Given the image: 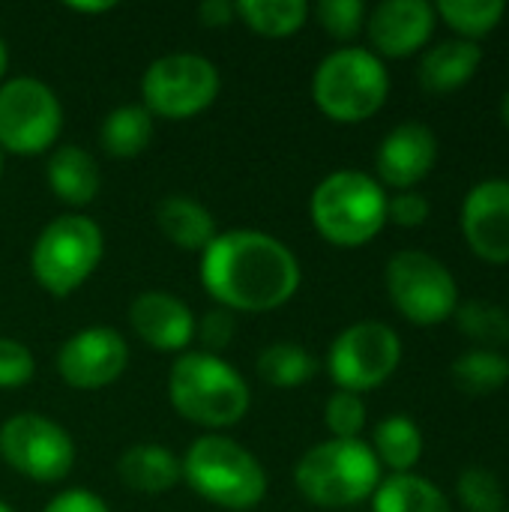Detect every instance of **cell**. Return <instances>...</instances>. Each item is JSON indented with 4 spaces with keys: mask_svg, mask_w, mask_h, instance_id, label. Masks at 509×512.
I'll return each instance as SVG.
<instances>
[{
    "mask_svg": "<svg viewBox=\"0 0 509 512\" xmlns=\"http://www.w3.org/2000/svg\"><path fill=\"white\" fill-rule=\"evenodd\" d=\"M456 495L468 512H504V504H507L498 474L480 465H471L459 474Z\"/></svg>",
    "mask_w": 509,
    "mask_h": 512,
    "instance_id": "obj_30",
    "label": "cell"
},
{
    "mask_svg": "<svg viewBox=\"0 0 509 512\" xmlns=\"http://www.w3.org/2000/svg\"><path fill=\"white\" fill-rule=\"evenodd\" d=\"M63 129V105L57 93L30 75L0 84V150L15 156H39L51 150Z\"/></svg>",
    "mask_w": 509,
    "mask_h": 512,
    "instance_id": "obj_11",
    "label": "cell"
},
{
    "mask_svg": "<svg viewBox=\"0 0 509 512\" xmlns=\"http://www.w3.org/2000/svg\"><path fill=\"white\" fill-rule=\"evenodd\" d=\"M195 333L204 345L207 354H219L231 345V336H234V312L216 306L210 309L198 324H195Z\"/></svg>",
    "mask_w": 509,
    "mask_h": 512,
    "instance_id": "obj_34",
    "label": "cell"
},
{
    "mask_svg": "<svg viewBox=\"0 0 509 512\" xmlns=\"http://www.w3.org/2000/svg\"><path fill=\"white\" fill-rule=\"evenodd\" d=\"M501 120H504V126L509 129V90L504 93V99H501Z\"/></svg>",
    "mask_w": 509,
    "mask_h": 512,
    "instance_id": "obj_40",
    "label": "cell"
},
{
    "mask_svg": "<svg viewBox=\"0 0 509 512\" xmlns=\"http://www.w3.org/2000/svg\"><path fill=\"white\" fill-rule=\"evenodd\" d=\"M453 384L468 396H489L509 384V357L489 348H471L450 366Z\"/></svg>",
    "mask_w": 509,
    "mask_h": 512,
    "instance_id": "obj_27",
    "label": "cell"
},
{
    "mask_svg": "<svg viewBox=\"0 0 509 512\" xmlns=\"http://www.w3.org/2000/svg\"><path fill=\"white\" fill-rule=\"evenodd\" d=\"M384 282L390 303L402 312V318L420 327H435L453 318L459 306L456 276L447 270L444 261L420 249L396 252L387 261Z\"/></svg>",
    "mask_w": 509,
    "mask_h": 512,
    "instance_id": "obj_9",
    "label": "cell"
},
{
    "mask_svg": "<svg viewBox=\"0 0 509 512\" xmlns=\"http://www.w3.org/2000/svg\"><path fill=\"white\" fill-rule=\"evenodd\" d=\"M429 198L408 189V192H396L393 198H387V222H396L402 228H417L429 219Z\"/></svg>",
    "mask_w": 509,
    "mask_h": 512,
    "instance_id": "obj_35",
    "label": "cell"
},
{
    "mask_svg": "<svg viewBox=\"0 0 509 512\" xmlns=\"http://www.w3.org/2000/svg\"><path fill=\"white\" fill-rule=\"evenodd\" d=\"M168 399L183 420L201 429H231L252 405L246 378L207 351H186L171 363Z\"/></svg>",
    "mask_w": 509,
    "mask_h": 512,
    "instance_id": "obj_2",
    "label": "cell"
},
{
    "mask_svg": "<svg viewBox=\"0 0 509 512\" xmlns=\"http://www.w3.org/2000/svg\"><path fill=\"white\" fill-rule=\"evenodd\" d=\"M117 477L138 495H162L183 483V465L180 456L162 444H135L120 453Z\"/></svg>",
    "mask_w": 509,
    "mask_h": 512,
    "instance_id": "obj_19",
    "label": "cell"
},
{
    "mask_svg": "<svg viewBox=\"0 0 509 512\" xmlns=\"http://www.w3.org/2000/svg\"><path fill=\"white\" fill-rule=\"evenodd\" d=\"M258 378L276 390H297L303 384H309L318 372V360L303 348V345H294V342H276V345H267L261 354H258Z\"/></svg>",
    "mask_w": 509,
    "mask_h": 512,
    "instance_id": "obj_26",
    "label": "cell"
},
{
    "mask_svg": "<svg viewBox=\"0 0 509 512\" xmlns=\"http://www.w3.org/2000/svg\"><path fill=\"white\" fill-rule=\"evenodd\" d=\"M435 15L444 18L459 39H471L477 42L480 36L492 33L501 18L507 15V3L504 0H441L435 3Z\"/></svg>",
    "mask_w": 509,
    "mask_h": 512,
    "instance_id": "obj_29",
    "label": "cell"
},
{
    "mask_svg": "<svg viewBox=\"0 0 509 512\" xmlns=\"http://www.w3.org/2000/svg\"><path fill=\"white\" fill-rule=\"evenodd\" d=\"M381 480V462L363 438L321 441L294 465L297 492L321 510L357 507L375 495Z\"/></svg>",
    "mask_w": 509,
    "mask_h": 512,
    "instance_id": "obj_4",
    "label": "cell"
},
{
    "mask_svg": "<svg viewBox=\"0 0 509 512\" xmlns=\"http://www.w3.org/2000/svg\"><path fill=\"white\" fill-rule=\"evenodd\" d=\"M159 231L186 252H204L216 240V219L213 213L186 195H168L156 207Z\"/></svg>",
    "mask_w": 509,
    "mask_h": 512,
    "instance_id": "obj_21",
    "label": "cell"
},
{
    "mask_svg": "<svg viewBox=\"0 0 509 512\" xmlns=\"http://www.w3.org/2000/svg\"><path fill=\"white\" fill-rule=\"evenodd\" d=\"M399 363L402 339L384 321H357L345 327L327 351V372L336 390L357 396L387 384Z\"/></svg>",
    "mask_w": 509,
    "mask_h": 512,
    "instance_id": "obj_10",
    "label": "cell"
},
{
    "mask_svg": "<svg viewBox=\"0 0 509 512\" xmlns=\"http://www.w3.org/2000/svg\"><path fill=\"white\" fill-rule=\"evenodd\" d=\"M0 459L33 483H60L75 468V441L42 414H15L0 426Z\"/></svg>",
    "mask_w": 509,
    "mask_h": 512,
    "instance_id": "obj_12",
    "label": "cell"
},
{
    "mask_svg": "<svg viewBox=\"0 0 509 512\" xmlns=\"http://www.w3.org/2000/svg\"><path fill=\"white\" fill-rule=\"evenodd\" d=\"M102 252V228L87 216L66 213L39 231L30 249V270L42 291L51 297H69L96 273Z\"/></svg>",
    "mask_w": 509,
    "mask_h": 512,
    "instance_id": "obj_7",
    "label": "cell"
},
{
    "mask_svg": "<svg viewBox=\"0 0 509 512\" xmlns=\"http://www.w3.org/2000/svg\"><path fill=\"white\" fill-rule=\"evenodd\" d=\"M45 180L48 189L72 207H87L102 186V174L96 159L75 144H60L51 150L48 162H45Z\"/></svg>",
    "mask_w": 509,
    "mask_h": 512,
    "instance_id": "obj_20",
    "label": "cell"
},
{
    "mask_svg": "<svg viewBox=\"0 0 509 512\" xmlns=\"http://www.w3.org/2000/svg\"><path fill=\"white\" fill-rule=\"evenodd\" d=\"M372 512H453L447 495L420 474H390L372 495Z\"/></svg>",
    "mask_w": 509,
    "mask_h": 512,
    "instance_id": "obj_22",
    "label": "cell"
},
{
    "mask_svg": "<svg viewBox=\"0 0 509 512\" xmlns=\"http://www.w3.org/2000/svg\"><path fill=\"white\" fill-rule=\"evenodd\" d=\"M297 255L273 234L234 228L201 252V285L228 312H273L300 288Z\"/></svg>",
    "mask_w": 509,
    "mask_h": 512,
    "instance_id": "obj_1",
    "label": "cell"
},
{
    "mask_svg": "<svg viewBox=\"0 0 509 512\" xmlns=\"http://www.w3.org/2000/svg\"><path fill=\"white\" fill-rule=\"evenodd\" d=\"M183 483L222 510H255L267 495V471L252 450L225 435H201L180 456Z\"/></svg>",
    "mask_w": 509,
    "mask_h": 512,
    "instance_id": "obj_3",
    "label": "cell"
},
{
    "mask_svg": "<svg viewBox=\"0 0 509 512\" xmlns=\"http://www.w3.org/2000/svg\"><path fill=\"white\" fill-rule=\"evenodd\" d=\"M390 96V72L372 48H336L312 75V99L336 123L375 117Z\"/></svg>",
    "mask_w": 509,
    "mask_h": 512,
    "instance_id": "obj_6",
    "label": "cell"
},
{
    "mask_svg": "<svg viewBox=\"0 0 509 512\" xmlns=\"http://www.w3.org/2000/svg\"><path fill=\"white\" fill-rule=\"evenodd\" d=\"M129 366V345L120 330L96 324L72 333L57 351V375L72 390L111 387Z\"/></svg>",
    "mask_w": 509,
    "mask_h": 512,
    "instance_id": "obj_13",
    "label": "cell"
},
{
    "mask_svg": "<svg viewBox=\"0 0 509 512\" xmlns=\"http://www.w3.org/2000/svg\"><path fill=\"white\" fill-rule=\"evenodd\" d=\"M435 162H438V135L420 120H405L393 126L378 144L375 153L378 183L408 192L432 174Z\"/></svg>",
    "mask_w": 509,
    "mask_h": 512,
    "instance_id": "obj_15",
    "label": "cell"
},
{
    "mask_svg": "<svg viewBox=\"0 0 509 512\" xmlns=\"http://www.w3.org/2000/svg\"><path fill=\"white\" fill-rule=\"evenodd\" d=\"M42 512H111L108 510V504L99 498V495H93V492H87V489H66V492H60L57 498H51L48 501V507Z\"/></svg>",
    "mask_w": 509,
    "mask_h": 512,
    "instance_id": "obj_36",
    "label": "cell"
},
{
    "mask_svg": "<svg viewBox=\"0 0 509 512\" xmlns=\"http://www.w3.org/2000/svg\"><path fill=\"white\" fill-rule=\"evenodd\" d=\"M483 63V48L471 39H444L432 45L417 66V81L429 93H453L468 84Z\"/></svg>",
    "mask_w": 509,
    "mask_h": 512,
    "instance_id": "obj_18",
    "label": "cell"
},
{
    "mask_svg": "<svg viewBox=\"0 0 509 512\" xmlns=\"http://www.w3.org/2000/svg\"><path fill=\"white\" fill-rule=\"evenodd\" d=\"M387 192L384 186L354 168L327 174L309 201V216L315 231L342 249L366 246L387 225Z\"/></svg>",
    "mask_w": 509,
    "mask_h": 512,
    "instance_id": "obj_5",
    "label": "cell"
},
{
    "mask_svg": "<svg viewBox=\"0 0 509 512\" xmlns=\"http://www.w3.org/2000/svg\"><path fill=\"white\" fill-rule=\"evenodd\" d=\"M234 6L237 18L267 39H285L297 33L312 15V6L306 0H237Z\"/></svg>",
    "mask_w": 509,
    "mask_h": 512,
    "instance_id": "obj_25",
    "label": "cell"
},
{
    "mask_svg": "<svg viewBox=\"0 0 509 512\" xmlns=\"http://www.w3.org/2000/svg\"><path fill=\"white\" fill-rule=\"evenodd\" d=\"M198 18L204 27H228L237 18L234 0H204L198 6Z\"/></svg>",
    "mask_w": 509,
    "mask_h": 512,
    "instance_id": "obj_37",
    "label": "cell"
},
{
    "mask_svg": "<svg viewBox=\"0 0 509 512\" xmlns=\"http://www.w3.org/2000/svg\"><path fill=\"white\" fill-rule=\"evenodd\" d=\"M153 141V114L144 105H117L99 126V144L114 159H135Z\"/></svg>",
    "mask_w": 509,
    "mask_h": 512,
    "instance_id": "obj_23",
    "label": "cell"
},
{
    "mask_svg": "<svg viewBox=\"0 0 509 512\" xmlns=\"http://www.w3.org/2000/svg\"><path fill=\"white\" fill-rule=\"evenodd\" d=\"M36 375L33 351L9 336H0V390H18Z\"/></svg>",
    "mask_w": 509,
    "mask_h": 512,
    "instance_id": "obj_33",
    "label": "cell"
},
{
    "mask_svg": "<svg viewBox=\"0 0 509 512\" xmlns=\"http://www.w3.org/2000/svg\"><path fill=\"white\" fill-rule=\"evenodd\" d=\"M222 90L213 60L189 51L156 57L141 75V105L153 117L189 120L207 111Z\"/></svg>",
    "mask_w": 509,
    "mask_h": 512,
    "instance_id": "obj_8",
    "label": "cell"
},
{
    "mask_svg": "<svg viewBox=\"0 0 509 512\" xmlns=\"http://www.w3.org/2000/svg\"><path fill=\"white\" fill-rule=\"evenodd\" d=\"M66 9H72V12H108V9H114V3L111 0H105V3H78V0H69L66 3Z\"/></svg>",
    "mask_w": 509,
    "mask_h": 512,
    "instance_id": "obj_38",
    "label": "cell"
},
{
    "mask_svg": "<svg viewBox=\"0 0 509 512\" xmlns=\"http://www.w3.org/2000/svg\"><path fill=\"white\" fill-rule=\"evenodd\" d=\"M369 447L378 456L381 468H390L393 474H411L423 456V432L411 417L393 414L375 426V438Z\"/></svg>",
    "mask_w": 509,
    "mask_h": 512,
    "instance_id": "obj_24",
    "label": "cell"
},
{
    "mask_svg": "<svg viewBox=\"0 0 509 512\" xmlns=\"http://www.w3.org/2000/svg\"><path fill=\"white\" fill-rule=\"evenodd\" d=\"M0 512H15V510H12V507H9L6 501H0Z\"/></svg>",
    "mask_w": 509,
    "mask_h": 512,
    "instance_id": "obj_41",
    "label": "cell"
},
{
    "mask_svg": "<svg viewBox=\"0 0 509 512\" xmlns=\"http://www.w3.org/2000/svg\"><path fill=\"white\" fill-rule=\"evenodd\" d=\"M435 21L438 15L429 0H384L366 15V33L381 60L411 57L429 42Z\"/></svg>",
    "mask_w": 509,
    "mask_h": 512,
    "instance_id": "obj_16",
    "label": "cell"
},
{
    "mask_svg": "<svg viewBox=\"0 0 509 512\" xmlns=\"http://www.w3.org/2000/svg\"><path fill=\"white\" fill-rule=\"evenodd\" d=\"M366 15H369V9L363 0H321V3H315V18L333 39H354L366 27Z\"/></svg>",
    "mask_w": 509,
    "mask_h": 512,
    "instance_id": "obj_32",
    "label": "cell"
},
{
    "mask_svg": "<svg viewBox=\"0 0 509 512\" xmlns=\"http://www.w3.org/2000/svg\"><path fill=\"white\" fill-rule=\"evenodd\" d=\"M0 180H3V150H0Z\"/></svg>",
    "mask_w": 509,
    "mask_h": 512,
    "instance_id": "obj_42",
    "label": "cell"
},
{
    "mask_svg": "<svg viewBox=\"0 0 509 512\" xmlns=\"http://www.w3.org/2000/svg\"><path fill=\"white\" fill-rule=\"evenodd\" d=\"M129 327L132 333L156 348V351H183L195 339V315L192 309L165 291H144L129 306Z\"/></svg>",
    "mask_w": 509,
    "mask_h": 512,
    "instance_id": "obj_17",
    "label": "cell"
},
{
    "mask_svg": "<svg viewBox=\"0 0 509 512\" xmlns=\"http://www.w3.org/2000/svg\"><path fill=\"white\" fill-rule=\"evenodd\" d=\"M462 237L468 249L489 261L509 264V180H480L462 201Z\"/></svg>",
    "mask_w": 509,
    "mask_h": 512,
    "instance_id": "obj_14",
    "label": "cell"
},
{
    "mask_svg": "<svg viewBox=\"0 0 509 512\" xmlns=\"http://www.w3.org/2000/svg\"><path fill=\"white\" fill-rule=\"evenodd\" d=\"M324 423L333 438L339 441H354L366 429V402L357 393L336 390L327 405H324Z\"/></svg>",
    "mask_w": 509,
    "mask_h": 512,
    "instance_id": "obj_31",
    "label": "cell"
},
{
    "mask_svg": "<svg viewBox=\"0 0 509 512\" xmlns=\"http://www.w3.org/2000/svg\"><path fill=\"white\" fill-rule=\"evenodd\" d=\"M6 69H9V48H6V42H3V36H0V81H3Z\"/></svg>",
    "mask_w": 509,
    "mask_h": 512,
    "instance_id": "obj_39",
    "label": "cell"
},
{
    "mask_svg": "<svg viewBox=\"0 0 509 512\" xmlns=\"http://www.w3.org/2000/svg\"><path fill=\"white\" fill-rule=\"evenodd\" d=\"M462 336L477 342V348L498 351L509 345V312L492 300H465L453 312Z\"/></svg>",
    "mask_w": 509,
    "mask_h": 512,
    "instance_id": "obj_28",
    "label": "cell"
}]
</instances>
